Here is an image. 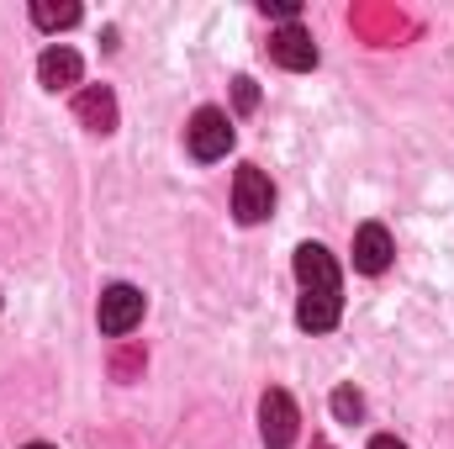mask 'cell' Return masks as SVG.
Wrapping results in <instances>:
<instances>
[{"mask_svg": "<svg viewBox=\"0 0 454 449\" xmlns=\"http://www.w3.org/2000/svg\"><path fill=\"white\" fill-rule=\"evenodd\" d=\"M270 59L280 64V69H291V75H307V69H317V43H312V32L307 27H280V32H270Z\"/></svg>", "mask_w": 454, "mask_h": 449, "instance_id": "cell-6", "label": "cell"}, {"mask_svg": "<svg viewBox=\"0 0 454 449\" xmlns=\"http://www.w3.org/2000/svg\"><path fill=\"white\" fill-rule=\"evenodd\" d=\"M232 101H238V112H254V106H259V85H254L248 75H238V80H232Z\"/></svg>", "mask_w": 454, "mask_h": 449, "instance_id": "cell-14", "label": "cell"}, {"mask_svg": "<svg viewBox=\"0 0 454 449\" xmlns=\"http://www.w3.org/2000/svg\"><path fill=\"white\" fill-rule=\"evenodd\" d=\"M32 21H37L43 32H64V27L80 21V5H74V0H37V5H32Z\"/></svg>", "mask_w": 454, "mask_h": 449, "instance_id": "cell-10", "label": "cell"}, {"mask_svg": "<svg viewBox=\"0 0 454 449\" xmlns=\"http://www.w3.org/2000/svg\"><path fill=\"white\" fill-rule=\"evenodd\" d=\"M370 449H407V445H402L396 434H375V439H370Z\"/></svg>", "mask_w": 454, "mask_h": 449, "instance_id": "cell-16", "label": "cell"}, {"mask_svg": "<svg viewBox=\"0 0 454 449\" xmlns=\"http://www.w3.org/2000/svg\"><path fill=\"white\" fill-rule=\"evenodd\" d=\"M333 418H339V423H359V418H364V397H359L354 386H339V391H333Z\"/></svg>", "mask_w": 454, "mask_h": 449, "instance_id": "cell-13", "label": "cell"}, {"mask_svg": "<svg viewBox=\"0 0 454 449\" xmlns=\"http://www.w3.org/2000/svg\"><path fill=\"white\" fill-rule=\"evenodd\" d=\"M143 312H148V296H143L137 286H106L96 318H101V334L121 338V334H132V328L143 323Z\"/></svg>", "mask_w": 454, "mask_h": 449, "instance_id": "cell-5", "label": "cell"}, {"mask_svg": "<svg viewBox=\"0 0 454 449\" xmlns=\"http://www.w3.org/2000/svg\"><path fill=\"white\" fill-rule=\"evenodd\" d=\"M354 27L370 32V43H396L402 16H391V11H354Z\"/></svg>", "mask_w": 454, "mask_h": 449, "instance_id": "cell-11", "label": "cell"}, {"mask_svg": "<svg viewBox=\"0 0 454 449\" xmlns=\"http://www.w3.org/2000/svg\"><path fill=\"white\" fill-rule=\"evenodd\" d=\"M312 449H333V445H328V439H312Z\"/></svg>", "mask_w": 454, "mask_h": 449, "instance_id": "cell-17", "label": "cell"}, {"mask_svg": "<svg viewBox=\"0 0 454 449\" xmlns=\"http://www.w3.org/2000/svg\"><path fill=\"white\" fill-rule=\"evenodd\" d=\"M74 116H80V127H90V132H116V96L106 85H85L80 96H74Z\"/></svg>", "mask_w": 454, "mask_h": 449, "instance_id": "cell-8", "label": "cell"}, {"mask_svg": "<svg viewBox=\"0 0 454 449\" xmlns=\"http://www.w3.org/2000/svg\"><path fill=\"white\" fill-rule=\"evenodd\" d=\"M143 365H148L143 343H116L112 349V381H143Z\"/></svg>", "mask_w": 454, "mask_h": 449, "instance_id": "cell-12", "label": "cell"}, {"mask_svg": "<svg viewBox=\"0 0 454 449\" xmlns=\"http://www.w3.org/2000/svg\"><path fill=\"white\" fill-rule=\"evenodd\" d=\"M259 11H264V16H280L286 27L301 16V5H296V0H259Z\"/></svg>", "mask_w": 454, "mask_h": 449, "instance_id": "cell-15", "label": "cell"}, {"mask_svg": "<svg viewBox=\"0 0 454 449\" xmlns=\"http://www.w3.org/2000/svg\"><path fill=\"white\" fill-rule=\"evenodd\" d=\"M232 212H238V223H248V227L264 223L275 212V185H270V175L259 164H243L232 175Z\"/></svg>", "mask_w": 454, "mask_h": 449, "instance_id": "cell-3", "label": "cell"}, {"mask_svg": "<svg viewBox=\"0 0 454 449\" xmlns=\"http://www.w3.org/2000/svg\"><path fill=\"white\" fill-rule=\"evenodd\" d=\"M296 280H301V307H296V323L307 334H333L343 312V280L339 264L323 243H301L296 248Z\"/></svg>", "mask_w": 454, "mask_h": 449, "instance_id": "cell-1", "label": "cell"}, {"mask_svg": "<svg viewBox=\"0 0 454 449\" xmlns=\"http://www.w3.org/2000/svg\"><path fill=\"white\" fill-rule=\"evenodd\" d=\"M27 449H53V445H27Z\"/></svg>", "mask_w": 454, "mask_h": 449, "instance_id": "cell-18", "label": "cell"}, {"mask_svg": "<svg viewBox=\"0 0 454 449\" xmlns=\"http://www.w3.org/2000/svg\"><path fill=\"white\" fill-rule=\"evenodd\" d=\"M232 116L217 112V106H201V112L191 116V127H185V148L201 159V164H212V159H227V148H232Z\"/></svg>", "mask_w": 454, "mask_h": 449, "instance_id": "cell-2", "label": "cell"}, {"mask_svg": "<svg viewBox=\"0 0 454 449\" xmlns=\"http://www.w3.org/2000/svg\"><path fill=\"white\" fill-rule=\"evenodd\" d=\"M391 254H396V243H391V232L380 223H364L354 232V270L359 275H380L391 264Z\"/></svg>", "mask_w": 454, "mask_h": 449, "instance_id": "cell-7", "label": "cell"}, {"mask_svg": "<svg viewBox=\"0 0 454 449\" xmlns=\"http://www.w3.org/2000/svg\"><path fill=\"white\" fill-rule=\"evenodd\" d=\"M296 423H301V413H296L291 391L270 386L264 402H259V434H264V445L270 449H291L296 445Z\"/></svg>", "mask_w": 454, "mask_h": 449, "instance_id": "cell-4", "label": "cell"}, {"mask_svg": "<svg viewBox=\"0 0 454 449\" xmlns=\"http://www.w3.org/2000/svg\"><path fill=\"white\" fill-rule=\"evenodd\" d=\"M80 75H85V64H80L74 48H48V53L37 59V80H43V91H69V85H80Z\"/></svg>", "mask_w": 454, "mask_h": 449, "instance_id": "cell-9", "label": "cell"}]
</instances>
